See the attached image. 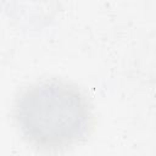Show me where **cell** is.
Masks as SVG:
<instances>
[{
	"label": "cell",
	"instance_id": "cell-1",
	"mask_svg": "<svg viewBox=\"0 0 156 156\" xmlns=\"http://www.w3.org/2000/svg\"><path fill=\"white\" fill-rule=\"evenodd\" d=\"M13 117L27 143L46 152L82 143L93 127L87 96L62 79H43L24 88L16 98Z\"/></svg>",
	"mask_w": 156,
	"mask_h": 156
}]
</instances>
